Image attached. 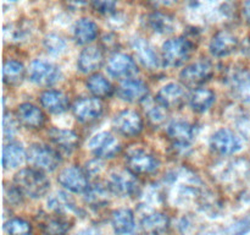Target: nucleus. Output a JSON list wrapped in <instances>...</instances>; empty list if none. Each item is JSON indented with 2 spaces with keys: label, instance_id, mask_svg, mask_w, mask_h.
<instances>
[{
  "label": "nucleus",
  "instance_id": "f257e3e1",
  "mask_svg": "<svg viewBox=\"0 0 250 235\" xmlns=\"http://www.w3.org/2000/svg\"><path fill=\"white\" fill-rule=\"evenodd\" d=\"M14 184L22 195L31 198H41L50 188V181L43 171L34 168L21 169L15 174Z\"/></svg>",
  "mask_w": 250,
  "mask_h": 235
},
{
  "label": "nucleus",
  "instance_id": "f03ea898",
  "mask_svg": "<svg viewBox=\"0 0 250 235\" xmlns=\"http://www.w3.org/2000/svg\"><path fill=\"white\" fill-rule=\"evenodd\" d=\"M27 161L32 168L41 171H54L59 168L62 159L56 149L45 144L34 143L27 151Z\"/></svg>",
  "mask_w": 250,
  "mask_h": 235
},
{
  "label": "nucleus",
  "instance_id": "7ed1b4c3",
  "mask_svg": "<svg viewBox=\"0 0 250 235\" xmlns=\"http://www.w3.org/2000/svg\"><path fill=\"white\" fill-rule=\"evenodd\" d=\"M194 50V43L186 37L168 39L163 46V59L168 66H180L185 64Z\"/></svg>",
  "mask_w": 250,
  "mask_h": 235
},
{
  "label": "nucleus",
  "instance_id": "20e7f679",
  "mask_svg": "<svg viewBox=\"0 0 250 235\" xmlns=\"http://www.w3.org/2000/svg\"><path fill=\"white\" fill-rule=\"evenodd\" d=\"M28 77L33 83L43 87L55 85L61 78L60 69L45 60H33L28 69Z\"/></svg>",
  "mask_w": 250,
  "mask_h": 235
},
{
  "label": "nucleus",
  "instance_id": "39448f33",
  "mask_svg": "<svg viewBox=\"0 0 250 235\" xmlns=\"http://www.w3.org/2000/svg\"><path fill=\"white\" fill-rule=\"evenodd\" d=\"M214 75V68L209 61H195L186 66L180 73L181 82L187 87L199 88Z\"/></svg>",
  "mask_w": 250,
  "mask_h": 235
},
{
  "label": "nucleus",
  "instance_id": "423d86ee",
  "mask_svg": "<svg viewBox=\"0 0 250 235\" xmlns=\"http://www.w3.org/2000/svg\"><path fill=\"white\" fill-rule=\"evenodd\" d=\"M127 170L134 175H148L159 168V161L156 157L142 148L133 149L126 157Z\"/></svg>",
  "mask_w": 250,
  "mask_h": 235
},
{
  "label": "nucleus",
  "instance_id": "0eeeda50",
  "mask_svg": "<svg viewBox=\"0 0 250 235\" xmlns=\"http://www.w3.org/2000/svg\"><path fill=\"white\" fill-rule=\"evenodd\" d=\"M112 193L120 196V197H133L137 196L141 191V185L136 179V175L129 170L115 171L110 175L109 184Z\"/></svg>",
  "mask_w": 250,
  "mask_h": 235
},
{
  "label": "nucleus",
  "instance_id": "6e6552de",
  "mask_svg": "<svg viewBox=\"0 0 250 235\" xmlns=\"http://www.w3.org/2000/svg\"><path fill=\"white\" fill-rule=\"evenodd\" d=\"M89 149L97 158L112 159L121 152L119 140L110 132H99L94 135L89 141Z\"/></svg>",
  "mask_w": 250,
  "mask_h": 235
},
{
  "label": "nucleus",
  "instance_id": "1a4fd4ad",
  "mask_svg": "<svg viewBox=\"0 0 250 235\" xmlns=\"http://www.w3.org/2000/svg\"><path fill=\"white\" fill-rule=\"evenodd\" d=\"M115 130L125 137L138 136L143 131V118L137 110L125 109L117 113L112 121Z\"/></svg>",
  "mask_w": 250,
  "mask_h": 235
},
{
  "label": "nucleus",
  "instance_id": "9d476101",
  "mask_svg": "<svg viewBox=\"0 0 250 235\" xmlns=\"http://www.w3.org/2000/svg\"><path fill=\"white\" fill-rule=\"evenodd\" d=\"M210 146L221 156H232L242 149V140L229 129H220L210 139Z\"/></svg>",
  "mask_w": 250,
  "mask_h": 235
},
{
  "label": "nucleus",
  "instance_id": "9b49d317",
  "mask_svg": "<svg viewBox=\"0 0 250 235\" xmlns=\"http://www.w3.org/2000/svg\"><path fill=\"white\" fill-rule=\"evenodd\" d=\"M58 181L63 188L75 193H84L90 186L88 174L76 165L68 166L61 170Z\"/></svg>",
  "mask_w": 250,
  "mask_h": 235
},
{
  "label": "nucleus",
  "instance_id": "f8f14e48",
  "mask_svg": "<svg viewBox=\"0 0 250 235\" xmlns=\"http://www.w3.org/2000/svg\"><path fill=\"white\" fill-rule=\"evenodd\" d=\"M104 112L102 102L98 98H81L72 105V113L76 119L83 124L94 122Z\"/></svg>",
  "mask_w": 250,
  "mask_h": 235
},
{
  "label": "nucleus",
  "instance_id": "ddd939ff",
  "mask_svg": "<svg viewBox=\"0 0 250 235\" xmlns=\"http://www.w3.org/2000/svg\"><path fill=\"white\" fill-rule=\"evenodd\" d=\"M167 136L175 148L187 149L195 137V129L192 124L183 120H176L167 126Z\"/></svg>",
  "mask_w": 250,
  "mask_h": 235
},
{
  "label": "nucleus",
  "instance_id": "4468645a",
  "mask_svg": "<svg viewBox=\"0 0 250 235\" xmlns=\"http://www.w3.org/2000/svg\"><path fill=\"white\" fill-rule=\"evenodd\" d=\"M132 49L134 51L137 60L142 64L146 69L150 71L158 70L161 66V59L154 47L146 41L144 38H137L132 39Z\"/></svg>",
  "mask_w": 250,
  "mask_h": 235
},
{
  "label": "nucleus",
  "instance_id": "2eb2a0df",
  "mask_svg": "<svg viewBox=\"0 0 250 235\" xmlns=\"http://www.w3.org/2000/svg\"><path fill=\"white\" fill-rule=\"evenodd\" d=\"M106 70L115 78H131L138 72L137 64L134 59L124 53H115L109 59Z\"/></svg>",
  "mask_w": 250,
  "mask_h": 235
},
{
  "label": "nucleus",
  "instance_id": "dca6fc26",
  "mask_svg": "<svg viewBox=\"0 0 250 235\" xmlns=\"http://www.w3.org/2000/svg\"><path fill=\"white\" fill-rule=\"evenodd\" d=\"M16 120L20 125L28 130H38L45 125V114L41 108L31 103L19 105L16 110Z\"/></svg>",
  "mask_w": 250,
  "mask_h": 235
},
{
  "label": "nucleus",
  "instance_id": "f3484780",
  "mask_svg": "<svg viewBox=\"0 0 250 235\" xmlns=\"http://www.w3.org/2000/svg\"><path fill=\"white\" fill-rule=\"evenodd\" d=\"M117 92L121 99L129 103L143 102L148 97L149 88L144 81L139 78H126L120 83Z\"/></svg>",
  "mask_w": 250,
  "mask_h": 235
},
{
  "label": "nucleus",
  "instance_id": "a211bd4d",
  "mask_svg": "<svg viewBox=\"0 0 250 235\" xmlns=\"http://www.w3.org/2000/svg\"><path fill=\"white\" fill-rule=\"evenodd\" d=\"M238 47V39L229 31L222 29L211 38L209 44L210 53L216 58H224L233 53Z\"/></svg>",
  "mask_w": 250,
  "mask_h": 235
},
{
  "label": "nucleus",
  "instance_id": "6ab92c4d",
  "mask_svg": "<svg viewBox=\"0 0 250 235\" xmlns=\"http://www.w3.org/2000/svg\"><path fill=\"white\" fill-rule=\"evenodd\" d=\"M104 64V53L99 47L90 46L83 49L78 55L77 68L82 73H93Z\"/></svg>",
  "mask_w": 250,
  "mask_h": 235
},
{
  "label": "nucleus",
  "instance_id": "aec40b11",
  "mask_svg": "<svg viewBox=\"0 0 250 235\" xmlns=\"http://www.w3.org/2000/svg\"><path fill=\"white\" fill-rule=\"evenodd\" d=\"M250 178V164L246 159H237L226 165L221 173V179L224 183L229 185L246 184Z\"/></svg>",
  "mask_w": 250,
  "mask_h": 235
},
{
  "label": "nucleus",
  "instance_id": "412c9836",
  "mask_svg": "<svg viewBox=\"0 0 250 235\" xmlns=\"http://www.w3.org/2000/svg\"><path fill=\"white\" fill-rule=\"evenodd\" d=\"M156 99L167 109H177L186 100L185 88L178 83H167L159 91Z\"/></svg>",
  "mask_w": 250,
  "mask_h": 235
},
{
  "label": "nucleus",
  "instance_id": "4be33fe9",
  "mask_svg": "<svg viewBox=\"0 0 250 235\" xmlns=\"http://www.w3.org/2000/svg\"><path fill=\"white\" fill-rule=\"evenodd\" d=\"M48 136L49 140L59 149L66 152V153H71L75 149H77L78 144H80V136L72 130L53 127V129L49 130Z\"/></svg>",
  "mask_w": 250,
  "mask_h": 235
},
{
  "label": "nucleus",
  "instance_id": "5701e85b",
  "mask_svg": "<svg viewBox=\"0 0 250 235\" xmlns=\"http://www.w3.org/2000/svg\"><path fill=\"white\" fill-rule=\"evenodd\" d=\"M41 104L51 114H62L70 108V102L65 93L56 90H46L41 94Z\"/></svg>",
  "mask_w": 250,
  "mask_h": 235
},
{
  "label": "nucleus",
  "instance_id": "b1692460",
  "mask_svg": "<svg viewBox=\"0 0 250 235\" xmlns=\"http://www.w3.org/2000/svg\"><path fill=\"white\" fill-rule=\"evenodd\" d=\"M111 227L116 235L131 234L136 227L134 214L129 208H119L111 214Z\"/></svg>",
  "mask_w": 250,
  "mask_h": 235
},
{
  "label": "nucleus",
  "instance_id": "393cba45",
  "mask_svg": "<svg viewBox=\"0 0 250 235\" xmlns=\"http://www.w3.org/2000/svg\"><path fill=\"white\" fill-rule=\"evenodd\" d=\"M231 90L237 99L250 105V71H236L231 77Z\"/></svg>",
  "mask_w": 250,
  "mask_h": 235
},
{
  "label": "nucleus",
  "instance_id": "a878e982",
  "mask_svg": "<svg viewBox=\"0 0 250 235\" xmlns=\"http://www.w3.org/2000/svg\"><path fill=\"white\" fill-rule=\"evenodd\" d=\"M141 225L146 235H165L170 228V219L164 213L156 212L146 215Z\"/></svg>",
  "mask_w": 250,
  "mask_h": 235
},
{
  "label": "nucleus",
  "instance_id": "bb28decb",
  "mask_svg": "<svg viewBox=\"0 0 250 235\" xmlns=\"http://www.w3.org/2000/svg\"><path fill=\"white\" fill-rule=\"evenodd\" d=\"M48 208L56 215H62V217L72 214L78 211L75 201L62 191H58L48 198Z\"/></svg>",
  "mask_w": 250,
  "mask_h": 235
},
{
  "label": "nucleus",
  "instance_id": "cd10ccee",
  "mask_svg": "<svg viewBox=\"0 0 250 235\" xmlns=\"http://www.w3.org/2000/svg\"><path fill=\"white\" fill-rule=\"evenodd\" d=\"M111 193L109 186H105L103 184H94V185H90L84 192V201L89 207L99 210L107 206L111 198Z\"/></svg>",
  "mask_w": 250,
  "mask_h": 235
},
{
  "label": "nucleus",
  "instance_id": "c85d7f7f",
  "mask_svg": "<svg viewBox=\"0 0 250 235\" xmlns=\"http://www.w3.org/2000/svg\"><path fill=\"white\" fill-rule=\"evenodd\" d=\"M98 26L90 19H81L73 28V38L80 46H87L98 37Z\"/></svg>",
  "mask_w": 250,
  "mask_h": 235
},
{
  "label": "nucleus",
  "instance_id": "c756f323",
  "mask_svg": "<svg viewBox=\"0 0 250 235\" xmlns=\"http://www.w3.org/2000/svg\"><path fill=\"white\" fill-rule=\"evenodd\" d=\"M216 95L211 90L205 87L195 88L189 95V104L197 113H205L214 105Z\"/></svg>",
  "mask_w": 250,
  "mask_h": 235
},
{
  "label": "nucleus",
  "instance_id": "7c9ffc66",
  "mask_svg": "<svg viewBox=\"0 0 250 235\" xmlns=\"http://www.w3.org/2000/svg\"><path fill=\"white\" fill-rule=\"evenodd\" d=\"M146 26L159 34H168L175 29V20L171 15L161 11L151 12L146 16Z\"/></svg>",
  "mask_w": 250,
  "mask_h": 235
},
{
  "label": "nucleus",
  "instance_id": "2f4dec72",
  "mask_svg": "<svg viewBox=\"0 0 250 235\" xmlns=\"http://www.w3.org/2000/svg\"><path fill=\"white\" fill-rule=\"evenodd\" d=\"M24 159H27V153L21 143L9 142L2 148V165L5 169L17 168L23 163Z\"/></svg>",
  "mask_w": 250,
  "mask_h": 235
},
{
  "label": "nucleus",
  "instance_id": "473e14b6",
  "mask_svg": "<svg viewBox=\"0 0 250 235\" xmlns=\"http://www.w3.org/2000/svg\"><path fill=\"white\" fill-rule=\"evenodd\" d=\"M87 88L98 99L109 98L114 93L112 85L102 73H93V75H90V77H88L87 80Z\"/></svg>",
  "mask_w": 250,
  "mask_h": 235
},
{
  "label": "nucleus",
  "instance_id": "72a5a7b5",
  "mask_svg": "<svg viewBox=\"0 0 250 235\" xmlns=\"http://www.w3.org/2000/svg\"><path fill=\"white\" fill-rule=\"evenodd\" d=\"M26 76L23 64L17 60H6L2 66V80L7 86H19Z\"/></svg>",
  "mask_w": 250,
  "mask_h": 235
},
{
  "label": "nucleus",
  "instance_id": "f704fd0d",
  "mask_svg": "<svg viewBox=\"0 0 250 235\" xmlns=\"http://www.w3.org/2000/svg\"><path fill=\"white\" fill-rule=\"evenodd\" d=\"M42 235H66L70 230V222L62 215L48 217L41 223Z\"/></svg>",
  "mask_w": 250,
  "mask_h": 235
},
{
  "label": "nucleus",
  "instance_id": "c9c22d12",
  "mask_svg": "<svg viewBox=\"0 0 250 235\" xmlns=\"http://www.w3.org/2000/svg\"><path fill=\"white\" fill-rule=\"evenodd\" d=\"M144 110H146V119H148V121L153 126H160L167 119V108L164 107L156 98L155 100H149V102H146Z\"/></svg>",
  "mask_w": 250,
  "mask_h": 235
},
{
  "label": "nucleus",
  "instance_id": "e433bc0d",
  "mask_svg": "<svg viewBox=\"0 0 250 235\" xmlns=\"http://www.w3.org/2000/svg\"><path fill=\"white\" fill-rule=\"evenodd\" d=\"M248 233H250V214L237 220L236 223L229 225L227 228L212 230L204 235H247Z\"/></svg>",
  "mask_w": 250,
  "mask_h": 235
},
{
  "label": "nucleus",
  "instance_id": "4c0bfd02",
  "mask_svg": "<svg viewBox=\"0 0 250 235\" xmlns=\"http://www.w3.org/2000/svg\"><path fill=\"white\" fill-rule=\"evenodd\" d=\"M5 232L7 235H31L32 227L22 218H11L5 223Z\"/></svg>",
  "mask_w": 250,
  "mask_h": 235
},
{
  "label": "nucleus",
  "instance_id": "58836bf2",
  "mask_svg": "<svg viewBox=\"0 0 250 235\" xmlns=\"http://www.w3.org/2000/svg\"><path fill=\"white\" fill-rule=\"evenodd\" d=\"M44 48L51 55H60L65 51L66 42L59 34L50 33L44 38Z\"/></svg>",
  "mask_w": 250,
  "mask_h": 235
},
{
  "label": "nucleus",
  "instance_id": "ea45409f",
  "mask_svg": "<svg viewBox=\"0 0 250 235\" xmlns=\"http://www.w3.org/2000/svg\"><path fill=\"white\" fill-rule=\"evenodd\" d=\"M4 197H5V202H7L9 205H12V206H17L22 202L23 195H22L21 191L17 188L16 185L5 186Z\"/></svg>",
  "mask_w": 250,
  "mask_h": 235
},
{
  "label": "nucleus",
  "instance_id": "a19ab883",
  "mask_svg": "<svg viewBox=\"0 0 250 235\" xmlns=\"http://www.w3.org/2000/svg\"><path fill=\"white\" fill-rule=\"evenodd\" d=\"M93 9L99 14H110L115 10L117 0H89Z\"/></svg>",
  "mask_w": 250,
  "mask_h": 235
},
{
  "label": "nucleus",
  "instance_id": "79ce46f5",
  "mask_svg": "<svg viewBox=\"0 0 250 235\" xmlns=\"http://www.w3.org/2000/svg\"><path fill=\"white\" fill-rule=\"evenodd\" d=\"M2 126H4V136L6 139L12 137L15 132L17 131V122L15 121L14 118L11 115H4V121H2Z\"/></svg>",
  "mask_w": 250,
  "mask_h": 235
},
{
  "label": "nucleus",
  "instance_id": "37998d69",
  "mask_svg": "<svg viewBox=\"0 0 250 235\" xmlns=\"http://www.w3.org/2000/svg\"><path fill=\"white\" fill-rule=\"evenodd\" d=\"M146 1H148V4L150 5L153 9L160 10L172 6L177 0H146Z\"/></svg>",
  "mask_w": 250,
  "mask_h": 235
},
{
  "label": "nucleus",
  "instance_id": "c03bdc74",
  "mask_svg": "<svg viewBox=\"0 0 250 235\" xmlns=\"http://www.w3.org/2000/svg\"><path fill=\"white\" fill-rule=\"evenodd\" d=\"M239 130L242 131V134L246 135L247 139L250 140V117H246L242 120L241 124H238Z\"/></svg>",
  "mask_w": 250,
  "mask_h": 235
},
{
  "label": "nucleus",
  "instance_id": "a18cd8bd",
  "mask_svg": "<svg viewBox=\"0 0 250 235\" xmlns=\"http://www.w3.org/2000/svg\"><path fill=\"white\" fill-rule=\"evenodd\" d=\"M103 164L100 163L99 161H94V162H90L89 163V166H88L87 168V174H93V175H94V174H99L100 173V170H102V168H103Z\"/></svg>",
  "mask_w": 250,
  "mask_h": 235
},
{
  "label": "nucleus",
  "instance_id": "49530a36",
  "mask_svg": "<svg viewBox=\"0 0 250 235\" xmlns=\"http://www.w3.org/2000/svg\"><path fill=\"white\" fill-rule=\"evenodd\" d=\"M67 6L72 10H81L82 7L85 6L87 0H66Z\"/></svg>",
  "mask_w": 250,
  "mask_h": 235
},
{
  "label": "nucleus",
  "instance_id": "de8ad7c7",
  "mask_svg": "<svg viewBox=\"0 0 250 235\" xmlns=\"http://www.w3.org/2000/svg\"><path fill=\"white\" fill-rule=\"evenodd\" d=\"M242 14H243L244 20L248 24H250V0H246V2L243 5V9H242Z\"/></svg>",
  "mask_w": 250,
  "mask_h": 235
},
{
  "label": "nucleus",
  "instance_id": "09e8293b",
  "mask_svg": "<svg viewBox=\"0 0 250 235\" xmlns=\"http://www.w3.org/2000/svg\"><path fill=\"white\" fill-rule=\"evenodd\" d=\"M77 235H103L99 230L93 229V228H89V229H84L82 232L78 233Z\"/></svg>",
  "mask_w": 250,
  "mask_h": 235
},
{
  "label": "nucleus",
  "instance_id": "8fccbe9b",
  "mask_svg": "<svg viewBox=\"0 0 250 235\" xmlns=\"http://www.w3.org/2000/svg\"><path fill=\"white\" fill-rule=\"evenodd\" d=\"M17 1H19V0H4L5 4H10V5L15 4V2H17Z\"/></svg>",
  "mask_w": 250,
  "mask_h": 235
}]
</instances>
